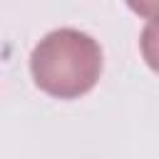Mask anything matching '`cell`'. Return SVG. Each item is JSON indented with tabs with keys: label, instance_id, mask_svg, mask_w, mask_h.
I'll return each instance as SVG.
<instances>
[{
	"label": "cell",
	"instance_id": "6da1fadb",
	"mask_svg": "<svg viewBox=\"0 0 159 159\" xmlns=\"http://www.w3.org/2000/svg\"><path fill=\"white\" fill-rule=\"evenodd\" d=\"M104 55L99 42L77 30L57 27L30 52V75L37 89L55 99H80L99 82Z\"/></svg>",
	"mask_w": 159,
	"mask_h": 159
},
{
	"label": "cell",
	"instance_id": "7a4b0ae2",
	"mask_svg": "<svg viewBox=\"0 0 159 159\" xmlns=\"http://www.w3.org/2000/svg\"><path fill=\"white\" fill-rule=\"evenodd\" d=\"M139 50L152 72L159 75V17L149 20L139 35Z\"/></svg>",
	"mask_w": 159,
	"mask_h": 159
},
{
	"label": "cell",
	"instance_id": "3957f363",
	"mask_svg": "<svg viewBox=\"0 0 159 159\" xmlns=\"http://www.w3.org/2000/svg\"><path fill=\"white\" fill-rule=\"evenodd\" d=\"M124 2L134 15H139L144 20L159 17V0H124Z\"/></svg>",
	"mask_w": 159,
	"mask_h": 159
}]
</instances>
